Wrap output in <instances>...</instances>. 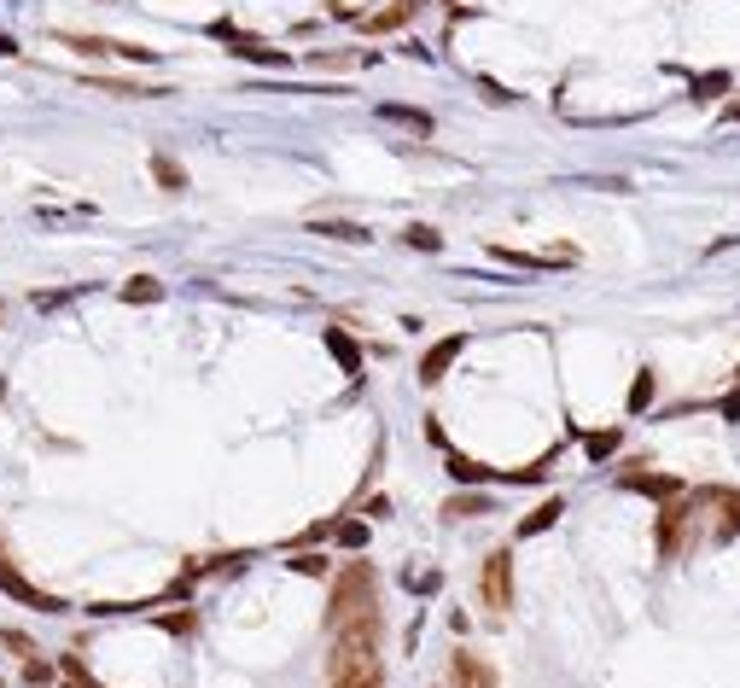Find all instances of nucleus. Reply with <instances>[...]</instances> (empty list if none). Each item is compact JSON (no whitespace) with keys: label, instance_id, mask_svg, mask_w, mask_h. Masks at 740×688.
<instances>
[{"label":"nucleus","instance_id":"obj_1","mask_svg":"<svg viewBox=\"0 0 740 688\" xmlns=\"http://www.w3.org/2000/svg\"><path fill=\"white\" fill-rule=\"evenodd\" d=\"M327 630H333V636H368V642L385 636V619H379V578H373L368 560H344V566H338L333 601H327Z\"/></svg>","mask_w":740,"mask_h":688},{"label":"nucleus","instance_id":"obj_2","mask_svg":"<svg viewBox=\"0 0 740 688\" xmlns=\"http://www.w3.org/2000/svg\"><path fill=\"white\" fill-rule=\"evenodd\" d=\"M327 688H385V659L368 636H333L327 654Z\"/></svg>","mask_w":740,"mask_h":688},{"label":"nucleus","instance_id":"obj_3","mask_svg":"<svg viewBox=\"0 0 740 688\" xmlns=\"http://www.w3.org/2000/svg\"><path fill=\"white\" fill-rule=\"evenodd\" d=\"M478 601L507 613L513 607V554L507 549H490L484 554V572H478Z\"/></svg>","mask_w":740,"mask_h":688},{"label":"nucleus","instance_id":"obj_4","mask_svg":"<svg viewBox=\"0 0 740 688\" xmlns=\"http://www.w3.org/2000/svg\"><path fill=\"white\" fill-rule=\"evenodd\" d=\"M0 589L18 601V607H35V613H65V601L59 595H47V589H35L18 566H12V554H6V543H0Z\"/></svg>","mask_w":740,"mask_h":688},{"label":"nucleus","instance_id":"obj_5","mask_svg":"<svg viewBox=\"0 0 740 688\" xmlns=\"http://www.w3.org/2000/svg\"><path fill=\"white\" fill-rule=\"evenodd\" d=\"M688 519H694V496H671V502L659 508V554H665V560L682 554V531H688Z\"/></svg>","mask_w":740,"mask_h":688},{"label":"nucleus","instance_id":"obj_6","mask_svg":"<svg viewBox=\"0 0 740 688\" xmlns=\"http://www.w3.org/2000/svg\"><path fill=\"white\" fill-rule=\"evenodd\" d=\"M449 677H455V688H496L502 683L496 665L484 654H472V648H455V654H449Z\"/></svg>","mask_w":740,"mask_h":688},{"label":"nucleus","instance_id":"obj_7","mask_svg":"<svg viewBox=\"0 0 740 688\" xmlns=\"http://www.w3.org/2000/svg\"><path fill=\"white\" fill-rule=\"evenodd\" d=\"M461 350H467V333H449V339H438L426 356H420V379H426V385H438V379L455 368V356H461Z\"/></svg>","mask_w":740,"mask_h":688},{"label":"nucleus","instance_id":"obj_8","mask_svg":"<svg viewBox=\"0 0 740 688\" xmlns=\"http://www.w3.org/2000/svg\"><path fill=\"white\" fill-rule=\"evenodd\" d=\"M327 350L338 356V368H344L350 379H362V344L350 339V327H338L333 321V327H327Z\"/></svg>","mask_w":740,"mask_h":688},{"label":"nucleus","instance_id":"obj_9","mask_svg":"<svg viewBox=\"0 0 740 688\" xmlns=\"http://www.w3.org/2000/svg\"><path fill=\"white\" fill-rule=\"evenodd\" d=\"M717 508H723V519H717L711 543H735L740 537V490H723V484H717Z\"/></svg>","mask_w":740,"mask_h":688},{"label":"nucleus","instance_id":"obj_10","mask_svg":"<svg viewBox=\"0 0 740 688\" xmlns=\"http://www.w3.org/2000/svg\"><path fill=\"white\" fill-rule=\"evenodd\" d=\"M490 508H496V502H490L484 490H455V496L443 502V519H484Z\"/></svg>","mask_w":740,"mask_h":688},{"label":"nucleus","instance_id":"obj_11","mask_svg":"<svg viewBox=\"0 0 740 688\" xmlns=\"http://www.w3.org/2000/svg\"><path fill=\"white\" fill-rule=\"evenodd\" d=\"M624 490H647V496L671 502V496H682V479H665V473H624Z\"/></svg>","mask_w":740,"mask_h":688},{"label":"nucleus","instance_id":"obj_12","mask_svg":"<svg viewBox=\"0 0 740 688\" xmlns=\"http://www.w3.org/2000/svg\"><path fill=\"white\" fill-rule=\"evenodd\" d=\"M443 467H449V479H455V484H490V479H502V473H490L484 461H472V455H455V449H449V461H443Z\"/></svg>","mask_w":740,"mask_h":688},{"label":"nucleus","instance_id":"obj_13","mask_svg":"<svg viewBox=\"0 0 740 688\" xmlns=\"http://www.w3.org/2000/svg\"><path fill=\"white\" fill-rule=\"evenodd\" d=\"M309 234H321V240H344V245H368L373 240L362 222H327V216H321V222H309Z\"/></svg>","mask_w":740,"mask_h":688},{"label":"nucleus","instance_id":"obj_14","mask_svg":"<svg viewBox=\"0 0 740 688\" xmlns=\"http://www.w3.org/2000/svg\"><path fill=\"white\" fill-rule=\"evenodd\" d=\"M560 514H566V502H560V496H548L542 508H531V514L519 519V537H537V531H548V525H554Z\"/></svg>","mask_w":740,"mask_h":688},{"label":"nucleus","instance_id":"obj_15","mask_svg":"<svg viewBox=\"0 0 740 688\" xmlns=\"http://www.w3.org/2000/svg\"><path fill=\"white\" fill-rule=\"evenodd\" d=\"M234 53H239V59H251V65H292V53H280V47H263V41H251V35H239Z\"/></svg>","mask_w":740,"mask_h":688},{"label":"nucleus","instance_id":"obj_16","mask_svg":"<svg viewBox=\"0 0 740 688\" xmlns=\"http://www.w3.org/2000/svg\"><path fill=\"white\" fill-rule=\"evenodd\" d=\"M379 117H385V123H403V129H414V135H432V117L414 111V105H379Z\"/></svg>","mask_w":740,"mask_h":688},{"label":"nucleus","instance_id":"obj_17","mask_svg":"<svg viewBox=\"0 0 740 688\" xmlns=\"http://www.w3.org/2000/svg\"><path fill=\"white\" fill-rule=\"evenodd\" d=\"M70 53H88V59H117L123 53V41H100V35H65Z\"/></svg>","mask_w":740,"mask_h":688},{"label":"nucleus","instance_id":"obj_18","mask_svg":"<svg viewBox=\"0 0 740 688\" xmlns=\"http://www.w3.org/2000/svg\"><path fill=\"white\" fill-rule=\"evenodd\" d=\"M408 18H414V0H397V6H385V12H373L368 30H373V35H379V30H403Z\"/></svg>","mask_w":740,"mask_h":688},{"label":"nucleus","instance_id":"obj_19","mask_svg":"<svg viewBox=\"0 0 740 688\" xmlns=\"http://www.w3.org/2000/svg\"><path fill=\"white\" fill-rule=\"evenodd\" d=\"M653 391H659V379H653V368H641V374H636V385H630V414L653 409Z\"/></svg>","mask_w":740,"mask_h":688},{"label":"nucleus","instance_id":"obj_20","mask_svg":"<svg viewBox=\"0 0 740 688\" xmlns=\"http://www.w3.org/2000/svg\"><path fill=\"white\" fill-rule=\"evenodd\" d=\"M123 298H129V304H158V298H164V286H158L152 275H135L129 286H123Z\"/></svg>","mask_w":740,"mask_h":688},{"label":"nucleus","instance_id":"obj_21","mask_svg":"<svg viewBox=\"0 0 740 688\" xmlns=\"http://www.w3.org/2000/svg\"><path fill=\"white\" fill-rule=\"evenodd\" d=\"M152 175L164 181V193H181V187H187V170H181L175 158H152Z\"/></svg>","mask_w":740,"mask_h":688},{"label":"nucleus","instance_id":"obj_22","mask_svg":"<svg viewBox=\"0 0 740 688\" xmlns=\"http://www.w3.org/2000/svg\"><path fill=\"white\" fill-rule=\"evenodd\" d=\"M333 537L344 549H362V543H368V525H362V519H333Z\"/></svg>","mask_w":740,"mask_h":688},{"label":"nucleus","instance_id":"obj_23","mask_svg":"<svg viewBox=\"0 0 740 688\" xmlns=\"http://www.w3.org/2000/svg\"><path fill=\"white\" fill-rule=\"evenodd\" d=\"M403 240L414 245V251H443V234L432 228V222H414V228H408Z\"/></svg>","mask_w":740,"mask_h":688},{"label":"nucleus","instance_id":"obj_24","mask_svg":"<svg viewBox=\"0 0 740 688\" xmlns=\"http://www.w3.org/2000/svg\"><path fill=\"white\" fill-rule=\"evenodd\" d=\"M286 566H292V572H303V578H327V554H292Z\"/></svg>","mask_w":740,"mask_h":688},{"label":"nucleus","instance_id":"obj_25","mask_svg":"<svg viewBox=\"0 0 740 688\" xmlns=\"http://www.w3.org/2000/svg\"><path fill=\"white\" fill-rule=\"evenodd\" d=\"M583 449H589V461H606V455L618 449V432H589V438H583Z\"/></svg>","mask_w":740,"mask_h":688},{"label":"nucleus","instance_id":"obj_26","mask_svg":"<svg viewBox=\"0 0 740 688\" xmlns=\"http://www.w3.org/2000/svg\"><path fill=\"white\" fill-rule=\"evenodd\" d=\"M496 257H502L507 269H548V257H531V251H507V245H496Z\"/></svg>","mask_w":740,"mask_h":688},{"label":"nucleus","instance_id":"obj_27","mask_svg":"<svg viewBox=\"0 0 740 688\" xmlns=\"http://www.w3.org/2000/svg\"><path fill=\"white\" fill-rule=\"evenodd\" d=\"M0 642H6V648H12L18 659H35V642L24 636V630H0Z\"/></svg>","mask_w":740,"mask_h":688},{"label":"nucleus","instance_id":"obj_28","mask_svg":"<svg viewBox=\"0 0 740 688\" xmlns=\"http://www.w3.org/2000/svg\"><path fill=\"white\" fill-rule=\"evenodd\" d=\"M24 683L47 688V683H53V665H47V659H30V665H24Z\"/></svg>","mask_w":740,"mask_h":688},{"label":"nucleus","instance_id":"obj_29","mask_svg":"<svg viewBox=\"0 0 740 688\" xmlns=\"http://www.w3.org/2000/svg\"><path fill=\"white\" fill-rule=\"evenodd\" d=\"M723 88H729V76H723V70H717V76H700V82H694V94H700V100H717Z\"/></svg>","mask_w":740,"mask_h":688},{"label":"nucleus","instance_id":"obj_30","mask_svg":"<svg viewBox=\"0 0 740 688\" xmlns=\"http://www.w3.org/2000/svg\"><path fill=\"white\" fill-rule=\"evenodd\" d=\"M193 619H199V613H193V607H181V613H169V619H164V630H169V636H187Z\"/></svg>","mask_w":740,"mask_h":688},{"label":"nucleus","instance_id":"obj_31","mask_svg":"<svg viewBox=\"0 0 740 688\" xmlns=\"http://www.w3.org/2000/svg\"><path fill=\"white\" fill-rule=\"evenodd\" d=\"M438 584H443V572H420V578H414V589H420V595H432Z\"/></svg>","mask_w":740,"mask_h":688},{"label":"nucleus","instance_id":"obj_32","mask_svg":"<svg viewBox=\"0 0 740 688\" xmlns=\"http://www.w3.org/2000/svg\"><path fill=\"white\" fill-rule=\"evenodd\" d=\"M723 414H729V420H740V391L729 397V403H723Z\"/></svg>","mask_w":740,"mask_h":688},{"label":"nucleus","instance_id":"obj_33","mask_svg":"<svg viewBox=\"0 0 740 688\" xmlns=\"http://www.w3.org/2000/svg\"><path fill=\"white\" fill-rule=\"evenodd\" d=\"M6 53H18V41H12V35H0V59H6Z\"/></svg>","mask_w":740,"mask_h":688},{"label":"nucleus","instance_id":"obj_34","mask_svg":"<svg viewBox=\"0 0 740 688\" xmlns=\"http://www.w3.org/2000/svg\"><path fill=\"white\" fill-rule=\"evenodd\" d=\"M0 321H6V304H0Z\"/></svg>","mask_w":740,"mask_h":688},{"label":"nucleus","instance_id":"obj_35","mask_svg":"<svg viewBox=\"0 0 740 688\" xmlns=\"http://www.w3.org/2000/svg\"><path fill=\"white\" fill-rule=\"evenodd\" d=\"M0 688H6V677H0Z\"/></svg>","mask_w":740,"mask_h":688},{"label":"nucleus","instance_id":"obj_36","mask_svg":"<svg viewBox=\"0 0 740 688\" xmlns=\"http://www.w3.org/2000/svg\"><path fill=\"white\" fill-rule=\"evenodd\" d=\"M414 6H420V0H414Z\"/></svg>","mask_w":740,"mask_h":688},{"label":"nucleus","instance_id":"obj_37","mask_svg":"<svg viewBox=\"0 0 740 688\" xmlns=\"http://www.w3.org/2000/svg\"><path fill=\"white\" fill-rule=\"evenodd\" d=\"M735 374H740V368H735Z\"/></svg>","mask_w":740,"mask_h":688}]
</instances>
